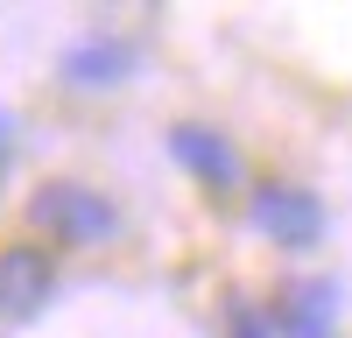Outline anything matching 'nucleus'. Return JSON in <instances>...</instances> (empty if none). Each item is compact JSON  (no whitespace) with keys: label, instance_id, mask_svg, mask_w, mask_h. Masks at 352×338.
Masks as SVG:
<instances>
[{"label":"nucleus","instance_id":"nucleus-8","mask_svg":"<svg viewBox=\"0 0 352 338\" xmlns=\"http://www.w3.org/2000/svg\"><path fill=\"white\" fill-rule=\"evenodd\" d=\"M8 155H14V113L0 106V162H8Z\"/></svg>","mask_w":352,"mask_h":338},{"label":"nucleus","instance_id":"nucleus-3","mask_svg":"<svg viewBox=\"0 0 352 338\" xmlns=\"http://www.w3.org/2000/svg\"><path fill=\"white\" fill-rule=\"evenodd\" d=\"M50 254L43 247H8L0 254V317H36L50 303Z\"/></svg>","mask_w":352,"mask_h":338},{"label":"nucleus","instance_id":"nucleus-1","mask_svg":"<svg viewBox=\"0 0 352 338\" xmlns=\"http://www.w3.org/2000/svg\"><path fill=\"white\" fill-rule=\"evenodd\" d=\"M28 225L50 233V240H64V247H99V240L120 233V212H113L99 190H85V183H43L28 197Z\"/></svg>","mask_w":352,"mask_h":338},{"label":"nucleus","instance_id":"nucleus-2","mask_svg":"<svg viewBox=\"0 0 352 338\" xmlns=\"http://www.w3.org/2000/svg\"><path fill=\"white\" fill-rule=\"evenodd\" d=\"M317 225H324V212H317L310 190H296V183H268V190H254V233H268L275 247H310Z\"/></svg>","mask_w":352,"mask_h":338},{"label":"nucleus","instance_id":"nucleus-7","mask_svg":"<svg viewBox=\"0 0 352 338\" xmlns=\"http://www.w3.org/2000/svg\"><path fill=\"white\" fill-rule=\"evenodd\" d=\"M232 338H268V324L247 317V310H232Z\"/></svg>","mask_w":352,"mask_h":338},{"label":"nucleus","instance_id":"nucleus-6","mask_svg":"<svg viewBox=\"0 0 352 338\" xmlns=\"http://www.w3.org/2000/svg\"><path fill=\"white\" fill-rule=\"evenodd\" d=\"M64 71H71V84H120L134 71V49L120 36H92V43H78L64 56Z\"/></svg>","mask_w":352,"mask_h":338},{"label":"nucleus","instance_id":"nucleus-5","mask_svg":"<svg viewBox=\"0 0 352 338\" xmlns=\"http://www.w3.org/2000/svg\"><path fill=\"white\" fill-rule=\"evenodd\" d=\"M331 317H338V289L331 282H296V289L282 296L289 338H331Z\"/></svg>","mask_w":352,"mask_h":338},{"label":"nucleus","instance_id":"nucleus-4","mask_svg":"<svg viewBox=\"0 0 352 338\" xmlns=\"http://www.w3.org/2000/svg\"><path fill=\"white\" fill-rule=\"evenodd\" d=\"M169 148H176V162H184L190 177H204V183H219V190L240 183V155H232V141L212 134V127H176Z\"/></svg>","mask_w":352,"mask_h":338}]
</instances>
